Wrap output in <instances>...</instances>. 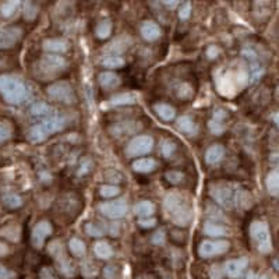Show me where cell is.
I'll return each instance as SVG.
<instances>
[{
	"mask_svg": "<svg viewBox=\"0 0 279 279\" xmlns=\"http://www.w3.org/2000/svg\"><path fill=\"white\" fill-rule=\"evenodd\" d=\"M166 217L177 226H187L193 219V210L187 200L179 193H169L163 200Z\"/></svg>",
	"mask_w": 279,
	"mask_h": 279,
	"instance_id": "6da1fadb",
	"label": "cell"
},
{
	"mask_svg": "<svg viewBox=\"0 0 279 279\" xmlns=\"http://www.w3.org/2000/svg\"><path fill=\"white\" fill-rule=\"evenodd\" d=\"M210 196L218 204L232 210L235 207H247L248 194L243 190H236L235 187L226 183H215L210 186Z\"/></svg>",
	"mask_w": 279,
	"mask_h": 279,
	"instance_id": "7a4b0ae2",
	"label": "cell"
},
{
	"mask_svg": "<svg viewBox=\"0 0 279 279\" xmlns=\"http://www.w3.org/2000/svg\"><path fill=\"white\" fill-rule=\"evenodd\" d=\"M0 94L6 102L12 105H19L28 98L30 91L24 82L17 77L3 74L0 75Z\"/></svg>",
	"mask_w": 279,
	"mask_h": 279,
	"instance_id": "3957f363",
	"label": "cell"
},
{
	"mask_svg": "<svg viewBox=\"0 0 279 279\" xmlns=\"http://www.w3.org/2000/svg\"><path fill=\"white\" fill-rule=\"evenodd\" d=\"M67 66L62 56L46 55L34 66V74L38 80L49 81L56 78Z\"/></svg>",
	"mask_w": 279,
	"mask_h": 279,
	"instance_id": "277c9868",
	"label": "cell"
},
{
	"mask_svg": "<svg viewBox=\"0 0 279 279\" xmlns=\"http://www.w3.org/2000/svg\"><path fill=\"white\" fill-rule=\"evenodd\" d=\"M67 124V119L63 116H52L42 120L39 124L32 126L28 131V138L31 143H42L49 138L53 133L62 131Z\"/></svg>",
	"mask_w": 279,
	"mask_h": 279,
	"instance_id": "5b68a950",
	"label": "cell"
},
{
	"mask_svg": "<svg viewBox=\"0 0 279 279\" xmlns=\"http://www.w3.org/2000/svg\"><path fill=\"white\" fill-rule=\"evenodd\" d=\"M250 236L257 244L258 251L262 254H268L272 250V242H271V233L269 228L262 221H254L250 225Z\"/></svg>",
	"mask_w": 279,
	"mask_h": 279,
	"instance_id": "8992f818",
	"label": "cell"
},
{
	"mask_svg": "<svg viewBox=\"0 0 279 279\" xmlns=\"http://www.w3.org/2000/svg\"><path fill=\"white\" fill-rule=\"evenodd\" d=\"M48 250H49V253L53 255V258H55L56 262H57V267H59V271H60V273L64 275L66 278H71V276H74L75 268L73 267V264L68 261L62 242H59V240L52 242L49 244Z\"/></svg>",
	"mask_w": 279,
	"mask_h": 279,
	"instance_id": "52a82bcc",
	"label": "cell"
},
{
	"mask_svg": "<svg viewBox=\"0 0 279 279\" xmlns=\"http://www.w3.org/2000/svg\"><path fill=\"white\" fill-rule=\"evenodd\" d=\"M46 94L53 101L62 102V104H66V105L74 104L75 101L74 89L66 81H59V82H55V84L49 85V87L46 88Z\"/></svg>",
	"mask_w": 279,
	"mask_h": 279,
	"instance_id": "ba28073f",
	"label": "cell"
},
{
	"mask_svg": "<svg viewBox=\"0 0 279 279\" xmlns=\"http://www.w3.org/2000/svg\"><path fill=\"white\" fill-rule=\"evenodd\" d=\"M154 148V138L151 136H136L130 143L127 144V147L124 149L126 155L129 158H134V156L147 155Z\"/></svg>",
	"mask_w": 279,
	"mask_h": 279,
	"instance_id": "9c48e42d",
	"label": "cell"
},
{
	"mask_svg": "<svg viewBox=\"0 0 279 279\" xmlns=\"http://www.w3.org/2000/svg\"><path fill=\"white\" fill-rule=\"evenodd\" d=\"M229 247L230 243L226 240H205L200 244L199 254L203 258H211V257L225 254Z\"/></svg>",
	"mask_w": 279,
	"mask_h": 279,
	"instance_id": "30bf717a",
	"label": "cell"
},
{
	"mask_svg": "<svg viewBox=\"0 0 279 279\" xmlns=\"http://www.w3.org/2000/svg\"><path fill=\"white\" fill-rule=\"evenodd\" d=\"M98 211L109 219H120L127 214V203H126V200L102 203L98 205Z\"/></svg>",
	"mask_w": 279,
	"mask_h": 279,
	"instance_id": "8fae6325",
	"label": "cell"
},
{
	"mask_svg": "<svg viewBox=\"0 0 279 279\" xmlns=\"http://www.w3.org/2000/svg\"><path fill=\"white\" fill-rule=\"evenodd\" d=\"M52 233V225L49 221H39V222L34 226L31 233V242L34 247L42 248L46 237Z\"/></svg>",
	"mask_w": 279,
	"mask_h": 279,
	"instance_id": "7c38bea8",
	"label": "cell"
},
{
	"mask_svg": "<svg viewBox=\"0 0 279 279\" xmlns=\"http://www.w3.org/2000/svg\"><path fill=\"white\" fill-rule=\"evenodd\" d=\"M247 264L248 261L246 257L237 258V260L226 261L225 265H223V273H226L229 278H239V276H242L244 269L247 268Z\"/></svg>",
	"mask_w": 279,
	"mask_h": 279,
	"instance_id": "4fadbf2b",
	"label": "cell"
},
{
	"mask_svg": "<svg viewBox=\"0 0 279 279\" xmlns=\"http://www.w3.org/2000/svg\"><path fill=\"white\" fill-rule=\"evenodd\" d=\"M20 37H21L20 28H0V49L14 46Z\"/></svg>",
	"mask_w": 279,
	"mask_h": 279,
	"instance_id": "5bb4252c",
	"label": "cell"
},
{
	"mask_svg": "<svg viewBox=\"0 0 279 279\" xmlns=\"http://www.w3.org/2000/svg\"><path fill=\"white\" fill-rule=\"evenodd\" d=\"M140 31H141V35H143L144 39L148 41V42H154L156 39H159L162 34L159 25L154 23V21H144Z\"/></svg>",
	"mask_w": 279,
	"mask_h": 279,
	"instance_id": "9a60e30c",
	"label": "cell"
},
{
	"mask_svg": "<svg viewBox=\"0 0 279 279\" xmlns=\"http://www.w3.org/2000/svg\"><path fill=\"white\" fill-rule=\"evenodd\" d=\"M98 82H100V85L104 89L109 91V89L118 88L120 85L122 80H120V77L118 74H115L112 71H104V73H101L98 75Z\"/></svg>",
	"mask_w": 279,
	"mask_h": 279,
	"instance_id": "2e32d148",
	"label": "cell"
},
{
	"mask_svg": "<svg viewBox=\"0 0 279 279\" xmlns=\"http://www.w3.org/2000/svg\"><path fill=\"white\" fill-rule=\"evenodd\" d=\"M225 156V148L221 144H215L211 145L210 148L205 151V162L208 165H218L221 163Z\"/></svg>",
	"mask_w": 279,
	"mask_h": 279,
	"instance_id": "e0dca14e",
	"label": "cell"
},
{
	"mask_svg": "<svg viewBox=\"0 0 279 279\" xmlns=\"http://www.w3.org/2000/svg\"><path fill=\"white\" fill-rule=\"evenodd\" d=\"M42 48L46 52H50V53H64L67 52L68 45L64 39H57V38H53V39H45L44 44H42Z\"/></svg>",
	"mask_w": 279,
	"mask_h": 279,
	"instance_id": "ac0fdd59",
	"label": "cell"
},
{
	"mask_svg": "<svg viewBox=\"0 0 279 279\" xmlns=\"http://www.w3.org/2000/svg\"><path fill=\"white\" fill-rule=\"evenodd\" d=\"M177 129L187 136H196L197 131H199L197 124L190 116H181V118L177 119Z\"/></svg>",
	"mask_w": 279,
	"mask_h": 279,
	"instance_id": "d6986e66",
	"label": "cell"
},
{
	"mask_svg": "<svg viewBox=\"0 0 279 279\" xmlns=\"http://www.w3.org/2000/svg\"><path fill=\"white\" fill-rule=\"evenodd\" d=\"M129 46H130V39H129V38L119 37L108 45L106 52H111L112 56H116V53H123L124 50L127 49Z\"/></svg>",
	"mask_w": 279,
	"mask_h": 279,
	"instance_id": "ffe728a7",
	"label": "cell"
},
{
	"mask_svg": "<svg viewBox=\"0 0 279 279\" xmlns=\"http://www.w3.org/2000/svg\"><path fill=\"white\" fill-rule=\"evenodd\" d=\"M154 212H155V205L152 204L151 201H148V200L138 201L134 205V214L140 218H151Z\"/></svg>",
	"mask_w": 279,
	"mask_h": 279,
	"instance_id": "44dd1931",
	"label": "cell"
},
{
	"mask_svg": "<svg viewBox=\"0 0 279 279\" xmlns=\"http://www.w3.org/2000/svg\"><path fill=\"white\" fill-rule=\"evenodd\" d=\"M156 167L155 159L152 158H140L133 162V169L138 173H149Z\"/></svg>",
	"mask_w": 279,
	"mask_h": 279,
	"instance_id": "7402d4cb",
	"label": "cell"
},
{
	"mask_svg": "<svg viewBox=\"0 0 279 279\" xmlns=\"http://www.w3.org/2000/svg\"><path fill=\"white\" fill-rule=\"evenodd\" d=\"M154 111L165 122H170L176 116V111H174L173 106L167 105V104H155L154 105Z\"/></svg>",
	"mask_w": 279,
	"mask_h": 279,
	"instance_id": "603a6c76",
	"label": "cell"
},
{
	"mask_svg": "<svg viewBox=\"0 0 279 279\" xmlns=\"http://www.w3.org/2000/svg\"><path fill=\"white\" fill-rule=\"evenodd\" d=\"M137 102V95L136 92H124L115 95L109 102L111 106H123V105H131Z\"/></svg>",
	"mask_w": 279,
	"mask_h": 279,
	"instance_id": "cb8c5ba5",
	"label": "cell"
},
{
	"mask_svg": "<svg viewBox=\"0 0 279 279\" xmlns=\"http://www.w3.org/2000/svg\"><path fill=\"white\" fill-rule=\"evenodd\" d=\"M94 253L101 260H109L113 255V250H112L109 243L101 240V242H97L94 244Z\"/></svg>",
	"mask_w": 279,
	"mask_h": 279,
	"instance_id": "d4e9b609",
	"label": "cell"
},
{
	"mask_svg": "<svg viewBox=\"0 0 279 279\" xmlns=\"http://www.w3.org/2000/svg\"><path fill=\"white\" fill-rule=\"evenodd\" d=\"M203 232H204V235L210 236V237H221V236L228 235V229L225 226L212 222L205 223L204 228H203Z\"/></svg>",
	"mask_w": 279,
	"mask_h": 279,
	"instance_id": "484cf974",
	"label": "cell"
},
{
	"mask_svg": "<svg viewBox=\"0 0 279 279\" xmlns=\"http://www.w3.org/2000/svg\"><path fill=\"white\" fill-rule=\"evenodd\" d=\"M265 186L271 196H278V170L276 169H273L267 174Z\"/></svg>",
	"mask_w": 279,
	"mask_h": 279,
	"instance_id": "4316f807",
	"label": "cell"
},
{
	"mask_svg": "<svg viewBox=\"0 0 279 279\" xmlns=\"http://www.w3.org/2000/svg\"><path fill=\"white\" fill-rule=\"evenodd\" d=\"M68 248H70V251L74 255H77V257H82V255H85V253H87L85 244H84V242L80 240L78 237H73V239L68 242Z\"/></svg>",
	"mask_w": 279,
	"mask_h": 279,
	"instance_id": "83f0119b",
	"label": "cell"
},
{
	"mask_svg": "<svg viewBox=\"0 0 279 279\" xmlns=\"http://www.w3.org/2000/svg\"><path fill=\"white\" fill-rule=\"evenodd\" d=\"M95 34L100 39H106V38L111 37L112 34V23L111 20H102L100 24L97 25V30H95Z\"/></svg>",
	"mask_w": 279,
	"mask_h": 279,
	"instance_id": "f1b7e54d",
	"label": "cell"
},
{
	"mask_svg": "<svg viewBox=\"0 0 279 279\" xmlns=\"http://www.w3.org/2000/svg\"><path fill=\"white\" fill-rule=\"evenodd\" d=\"M102 66L104 67H108V68H120L124 66V59L123 57H120V56H106L102 59Z\"/></svg>",
	"mask_w": 279,
	"mask_h": 279,
	"instance_id": "f546056e",
	"label": "cell"
},
{
	"mask_svg": "<svg viewBox=\"0 0 279 279\" xmlns=\"http://www.w3.org/2000/svg\"><path fill=\"white\" fill-rule=\"evenodd\" d=\"M20 6V2L17 0H10V2H6V3H3L2 7H0V13H2V16L3 17H12L13 14L16 13L17 10V7Z\"/></svg>",
	"mask_w": 279,
	"mask_h": 279,
	"instance_id": "4dcf8cb0",
	"label": "cell"
},
{
	"mask_svg": "<svg viewBox=\"0 0 279 279\" xmlns=\"http://www.w3.org/2000/svg\"><path fill=\"white\" fill-rule=\"evenodd\" d=\"M3 203H5L6 207L14 210V208H19V207L23 205V199H21L20 196H17V194H13V193H10V194L3 196Z\"/></svg>",
	"mask_w": 279,
	"mask_h": 279,
	"instance_id": "1f68e13d",
	"label": "cell"
},
{
	"mask_svg": "<svg viewBox=\"0 0 279 279\" xmlns=\"http://www.w3.org/2000/svg\"><path fill=\"white\" fill-rule=\"evenodd\" d=\"M50 112H52V108L46 102H37L31 108L32 116H44V115H49Z\"/></svg>",
	"mask_w": 279,
	"mask_h": 279,
	"instance_id": "d6a6232c",
	"label": "cell"
},
{
	"mask_svg": "<svg viewBox=\"0 0 279 279\" xmlns=\"http://www.w3.org/2000/svg\"><path fill=\"white\" fill-rule=\"evenodd\" d=\"M119 193H120V189L118 186H113V184H104L100 187V194L105 199L116 197Z\"/></svg>",
	"mask_w": 279,
	"mask_h": 279,
	"instance_id": "836d02e7",
	"label": "cell"
},
{
	"mask_svg": "<svg viewBox=\"0 0 279 279\" xmlns=\"http://www.w3.org/2000/svg\"><path fill=\"white\" fill-rule=\"evenodd\" d=\"M176 151V143L172 140H163L161 143V152L165 158H170Z\"/></svg>",
	"mask_w": 279,
	"mask_h": 279,
	"instance_id": "e575fe53",
	"label": "cell"
},
{
	"mask_svg": "<svg viewBox=\"0 0 279 279\" xmlns=\"http://www.w3.org/2000/svg\"><path fill=\"white\" fill-rule=\"evenodd\" d=\"M81 273L87 279H94L98 275V269H97V267L94 265L92 262L87 261V262H84V264L81 265Z\"/></svg>",
	"mask_w": 279,
	"mask_h": 279,
	"instance_id": "d590c367",
	"label": "cell"
},
{
	"mask_svg": "<svg viewBox=\"0 0 279 279\" xmlns=\"http://www.w3.org/2000/svg\"><path fill=\"white\" fill-rule=\"evenodd\" d=\"M176 92H177V97L181 98V100H187V98H190L193 95V88L186 84V82H181L177 89H176Z\"/></svg>",
	"mask_w": 279,
	"mask_h": 279,
	"instance_id": "8d00e7d4",
	"label": "cell"
},
{
	"mask_svg": "<svg viewBox=\"0 0 279 279\" xmlns=\"http://www.w3.org/2000/svg\"><path fill=\"white\" fill-rule=\"evenodd\" d=\"M85 232H87V235L94 236V237H101V236H104V229L92 222L85 225Z\"/></svg>",
	"mask_w": 279,
	"mask_h": 279,
	"instance_id": "74e56055",
	"label": "cell"
},
{
	"mask_svg": "<svg viewBox=\"0 0 279 279\" xmlns=\"http://www.w3.org/2000/svg\"><path fill=\"white\" fill-rule=\"evenodd\" d=\"M12 126L7 123H0V144L7 141L12 137Z\"/></svg>",
	"mask_w": 279,
	"mask_h": 279,
	"instance_id": "f35d334b",
	"label": "cell"
},
{
	"mask_svg": "<svg viewBox=\"0 0 279 279\" xmlns=\"http://www.w3.org/2000/svg\"><path fill=\"white\" fill-rule=\"evenodd\" d=\"M165 177L169 183H172V184H177L180 183L183 177H184V174L181 173V172H177V170H170V172H166L165 174Z\"/></svg>",
	"mask_w": 279,
	"mask_h": 279,
	"instance_id": "ab89813d",
	"label": "cell"
},
{
	"mask_svg": "<svg viewBox=\"0 0 279 279\" xmlns=\"http://www.w3.org/2000/svg\"><path fill=\"white\" fill-rule=\"evenodd\" d=\"M23 16H24L25 20H34L35 19V16H37V7L34 6L32 3H30V2H27L24 5Z\"/></svg>",
	"mask_w": 279,
	"mask_h": 279,
	"instance_id": "60d3db41",
	"label": "cell"
},
{
	"mask_svg": "<svg viewBox=\"0 0 279 279\" xmlns=\"http://www.w3.org/2000/svg\"><path fill=\"white\" fill-rule=\"evenodd\" d=\"M192 16V5L186 2L183 5H180L179 9V19L180 20H187L189 17Z\"/></svg>",
	"mask_w": 279,
	"mask_h": 279,
	"instance_id": "b9f144b4",
	"label": "cell"
},
{
	"mask_svg": "<svg viewBox=\"0 0 279 279\" xmlns=\"http://www.w3.org/2000/svg\"><path fill=\"white\" fill-rule=\"evenodd\" d=\"M208 127H210L211 133H214L215 136H221L223 131H225V126L221 122H215V120H210Z\"/></svg>",
	"mask_w": 279,
	"mask_h": 279,
	"instance_id": "7bdbcfd3",
	"label": "cell"
},
{
	"mask_svg": "<svg viewBox=\"0 0 279 279\" xmlns=\"http://www.w3.org/2000/svg\"><path fill=\"white\" fill-rule=\"evenodd\" d=\"M156 225V219L154 218H140L138 219V226L143 228V229H149V228H154Z\"/></svg>",
	"mask_w": 279,
	"mask_h": 279,
	"instance_id": "ee69618b",
	"label": "cell"
},
{
	"mask_svg": "<svg viewBox=\"0 0 279 279\" xmlns=\"http://www.w3.org/2000/svg\"><path fill=\"white\" fill-rule=\"evenodd\" d=\"M39 279H57V275L50 267H44L39 271Z\"/></svg>",
	"mask_w": 279,
	"mask_h": 279,
	"instance_id": "f6af8a7d",
	"label": "cell"
},
{
	"mask_svg": "<svg viewBox=\"0 0 279 279\" xmlns=\"http://www.w3.org/2000/svg\"><path fill=\"white\" fill-rule=\"evenodd\" d=\"M223 275H225V273H223L222 265H219V264H215V265H212L211 271H210V278H211V279H222Z\"/></svg>",
	"mask_w": 279,
	"mask_h": 279,
	"instance_id": "bcb514c9",
	"label": "cell"
},
{
	"mask_svg": "<svg viewBox=\"0 0 279 279\" xmlns=\"http://www.w3.org/2000/svg\"><path fill=\"white\" fill-rule=\"evenodd\" d=\"M165 240H166V235H165V230L163 229H159L158 232L154 233V236H152V243H154V244H158V246L163 244Z\"/></svg>",
	"mask_w": 279,
	"mask_h": 279,
	"instance_id": "7dc6e473",
	"label": "cell"
},
{
	"mask_svg": "<svg viewBox=\"0 0 279 279\" xmlns=\"http://www.w3.org/2000/svg\"><path fill=\"white\" fill-rule=\"evenodd\" d=\"M14 278V272H12L10 269H7L5 265L0 264V279H13Z\"/></svg>",
	"mask_w": 279,
	"mask_h": 279,
	"instance_id": "c3c4849f",
	"label": "cell"
},
{
	"mask_svg": "<svg viewBox=\"0 0 279 279\" xmlns=\"http://www.w3.org/2000/svg\"><path fill=\"white\" fill-rule=\"evenodd\" d=\"M225 118H226V111H223V109H217L212 115V120H215V122H222Z\"/></svg>",
	"mask_w": 279,
	"mask_h": 279,
	"instance_id": "681fc988",
	"label": "cell"
},
{
	"mask_svg": "<svg viewBox=\"0 0 279 279\" xmlns=\"http://www.w3.org/2000/svg\"><path fill=\"white\" fill-rule=\"evenodd\" d=\"M104 273H105L106 279H115V276H116V269H115V267H106Z\"/></svg>",
	"mask_w": 279,
	"mask_h": 279,
	"instance_id": "f907efd6",
	"label": "cell"
},
{
	"mask_svg": "<svg viewBox=\"0 0 279 279\" xmlns=\"http://www.w3.org/2000/svg\"><path fill=\"white\" fill-rule=\"evenodd\" d=\"M218 53H219V49H218L217 46H211V48L208 49V52H207V55H208L210 59H215L218 56Z\"/></svg>",
	"mask_w": 279,
	"mask_h": 279,
	"instance_id": "816d5d0a",
	"label": "cell"
},
{
	"mask_svg": "<svg viewBox=\"0 0 279 279\" xmlns=\"http://www.w3.org/2000/svg\"><path fill=\"white\" fill-rule=\"evenodd\" d=\"M163 5L169 9H173V7L179 6V2H163Z\"/></svg>",
	"mask_w": 279,
	"mask_h": 279,
	"instance_id": "f5cc1de1",
	"label": "cell"
},
{
	"mask_svg": "<svg viewBox=\"0 0 279 279\" xmlns=\"http://www.w3.org/2000/svg\"><path fill=\"white\" fill-rule=\"evenodd\" d=\"M246 279H255L254 273H253V272H250V273H248V275H247V278H246Z\"/></svg>",
	"mask_w": 279,
	"mask_h": 279,
	"instance_id": "db71d44e",
	"label": "cell"
},
{
	"mask_svg": "<svg viewBox=\"0 0 279 279\" xmlns=\"http://www.w3.org/2000/svg\"><path fill=\"white\" fill-rule=\"evenodd\" d=\"M258 279H269V278H268V276H265V275H264V276H260V278H258Z\"/></svg>",
	"mask_w": 279,
	"mask_h": 279,
	"instance_id": "11a10c76",
	"label": "cell"
},
{
	"mask_svg": "<svg viewBox=\"0 0 279 279\" xmlns=\"http://www.w3.org/2000/svg\"><path fill=\"white\" fill-rule=\"evenodd\" d=\"M137 279H149V278H147V276H140V278H137Z\"/></svg>",
	"mask_w": 279,
	"mask_h": 279,
	"instance_id": "9f6ffc18",
	"label": "cell"
}]
</instances>
